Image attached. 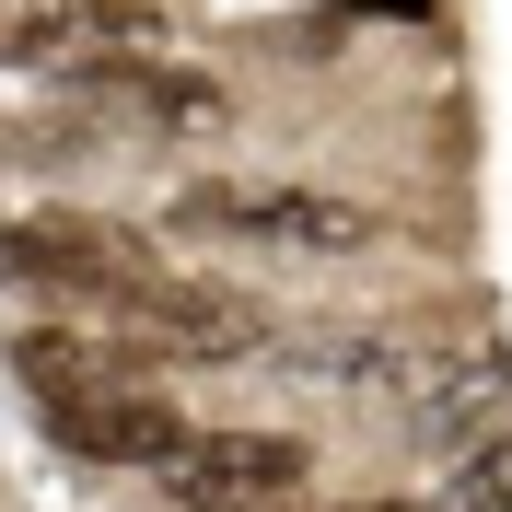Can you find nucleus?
Wrapping results in <instances>:
<instances>
[{
	"instance_id": "1",
	"label": "nucleus",
	"mask_w": 512,
	"mask_h": 512,
	"mask_svg": "<svg viewBox=\"0 0 512 512\" xmlns=\"http://www.w3.org/2000/svg\"><path fill=\"white\" fill-rule=\"evenodd\" d=\"M163 222L175 233H256V245H303V256H361L384 233V210L338 198V187H280V175H198V187H175Z\"/></svg>"
},
{
	"instance_id": "2",
	"label": "nucleus",
	"mask_w": 512,
	"mask_h": 512,
	"mask_svg": "<svg viewBox=\"0 0 512 512\" xmlns=\"http://www.w3.org/2000/svg\"><path fill=\"white\" fill-rule=\"evenodd\" d=\"M0 280L47 291V303H94V326H105L152 280V245L105 210H35V222H0Z\"/></svg>"
},
{
	"instance_id": "3",
	"label": "nucleus",
	"mask_w": 512,
	"mask_h": 512,
	"mask_svg": "<svg viewBox=\"0 0 512 512\" xmlns=\"http://www.w3.org/2000/svg\"><path fill=\"white\" fill-rule=\"evenodd\" d=\"M128 326L152 338V350H187V361H268V303L233 280H175V268H152V280L128 291Z\"/></svg>"
},
{
	"instance_id": "4",
	"label": "nucleus",
	"mask_w": 512,
	"mask_h": 512,
	"mask_svg": "<svg viewBox=\"0 0 512 512\" xmlns=\"http://www.w3.org/2000/svg\"><path fill=\"white\" fill-rule=\"evenodd\" d=\"M303 466L315 454L291 443V431H187V443L163 454V489L198 501V512H268V501L303 489Z\"/></svg>"
},
{
	"instance_id": "5",
	"label": "nucleus",
	"mask_w": 512,
	"mask_h": 512,
	"mask_svg": "<svg viewBox=\"0 0 512 512\" xmlns=\"http://www.w3.org/2000/svg\"><path fill=\"white\" fill-rule=\"evenodd\" d=\"M12 373L35 384V408H82V396H140V350L105 326H24Z\"/></svg>"
},
{
	"instance_id": "6",
	"label": "nucleus",
	"mask_w": 512,
	"mask_h": 512,
	"mask_svg": "<svg viewBox=\"0 0 512 512\" xmlns=\"http://www.w3.org/2000/svg\"><path fill=\"white\" fill-rule=\"evenodd\" d=\"M47 431L82 466H163V454L187 443V419L163 408V396H82V408H47Z\"/></svg>"
},
{
	"instance_id": "7",
	"label": "nucleus",
	"mask_w": 512,
	"mask_h": 512,
	"mask_svg": "<svg viewBox=\"0 0 512 512\" xmlns=\"http://www.w3.org/2000/svg\"><path fill=\"white\" fill-rule=\"evenodd\" d=\"M94 35V0H0V59H70Z\"/></svg>"
},
{
	"instance_id": "8",
	"label": "nucleus",
	"mask_w": 512,
	"mask_h": 512,
	"mask_svg": "<svg viewBox=\"0 0 512 512\" xmlns=\"http://www.w3.org/2000/svg\"><path fill=\"white\" fill-rule=\"evenodd\" d=\"M140 105L163 128H222V82H198V70H140Z\"/></svg>"
},
{
	"instance_id": "9",
	"label": "nucleus",
	"mask_w": 512,
	"mask_h": 512,
	"mask_svg": "<svg viewBox=\"0 0 512 512\" xmlns=\"http://www.w3.org/2000/svg\"><path fill=\"white\" fill-rule=\"evenodd\" d=\"M454 501L466 512H512V443H478V466L454 478Z\"/></svg>"
},
{
	"instance_id": "10",
	"label": "nucleus",
	"mask_w": 512,
	"mask_h": 512,
	"mask_svg": "<svg viewBox=\"0 0 512 512\" xmlns=\"http://www.w3.org/2000/svg\"><path fill=\"white\" fill-rule=\"evenodd\" d=\"M350 24H431V0H338Z\"/></svg>"
},
{
	"instance_id": "11",
	"label": "nucleus",
	"mask_w": 512,
	"mask_h": 512,
	"mask_svg": "<svg viewBox=\"0 0 512 512\" xmlns=\"http://www.w3.org/2000/svg\"><path fill=\"white\" fill-rule=\"evenodd\" d=\"M268 512H408V501H268Z\"/></svg>"
}]
</instances>
